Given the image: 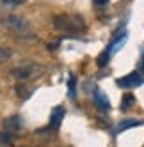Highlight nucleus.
<instances>
[{
  "label": "nucleus",
  "instance_id": "nucleus-1",
  "mask_svg": "<svg viewBox=\"0 0 144 147\" xmlns=\"http://www.w3.org/2000/svg\"><path fill=\"white\" fill-rule=\"evenodd\" d=\"M54 25L55 28L64 30V32H78L86 28V23L80 16H57L54 20Z\"/></svg>",
  "mask_w": 144,
  "mask_h": 147
},
{
  "label": "nucleus",
  "instance_id": "nucleus-2",
  "mask_svg": "<svg viewBox=\"0 0 144 147\" xmlns=\"http://www.w3.org/2000/svg\"><path fill=\"white\" fill-rule=\"evenodd\" d=\"M39 73H43V67L41 66H23V67H16L13 69V76L16 80H29V78H32V76H39Z\"/></svg>",
  "mask_w": 144,
  "mask_h": 147
},
{
  "label": "nucleus",
  "instance_id": "nucleus-3",
  "mask_svg": "<svg viewBox=\"0 0 144 147\" xmlns=\"http://www.w3.org/2000/svg\"><path fill=\"white\" fill-rule=\"evenodd\" d=\"M4 23H5V27L16 30V32H27V30L30 28V25H29L27 20H23L22 16H14V14L7 16V18L4 20Z\"/></svg>",
  "mask_w": 144,
  "mask_h": 147
},
{
  "label": "nucleus",
  "instance_id": "nucleus-4",
  "mask_svg": "<svg viewBox=\"0 0 144 147\" xmlns=\"http://www.w3.org/2000/svg\"><path fill=\"white\" fill-rule=\"evenodd\" d=\"M144 83V76L141 73H130L125 78H119L118 80V85L119 87H125V89H132V87H139Z\"/></svg>",
  "mask_w": 144,
  "mask_h": 147
},
{
  "label": "nucleus",
  "instance_id": "nucleus-5",
  "mask_svg": "<svg viewBox=\"0 0 144 147\" xmlns=\"http://www.w3.org/2000/svg\"><path fill=\"white\" fill-rule=\"evenodd\" d=\"M2 126H4L5 131L16 133L20 128H22V117H20V115H11V117H5L4 122H2Z\"/></svg>",
  "mask_w": 144,
  "mask_h": 147
},
{
  "label": "nucleus",
  "instance_id": "nucleus-6",
  "mask_svg": "<svg viewBox=\"0 0 144 147\" xmlns=\"http://www.w3.org/2000/svg\"><path fill=\"white\" fill-rule=\"evenodd\" d=\"M64 113H66V110H64L62 107H55V108L52 110V115H50V126L57 129L59 126H60V121H62Z\"/></svg>",
  "mask_w": 144,
  "mask_h": 147
},
{
  "label": "nucleus",
  "instance_id": "nucleus-7",
  "mask_svg": "<svg viewBox=\"0 0 144 147\" xmlns=\"http://www.w3.org/2000/svg\"><path fill=\"white\" fill-rule=\"evenodd\" d=\"M94 101H96V105H98V108H101V110H109V107H110L109 98H107L100 89L94 90Z\"/></svg>",
  "mask_w": 144,
  "mask_h": 147
},
{
  "label": "nucleus",
  "instance_id": "nucleus-8",
  "mask_svg": "<svg viewBox=\"0 0 144 147\" xmlns=\"http://www.w3.org/2000/svg\"><path fill=\"white\" fill-rule=\"evenodd\" d=\"M125 41H126V34H123L121 37H118L116 41H114V43H112L110 45V48H109V51H110V53H116V51L123 46V45H125Z\"/></svg>",
  "mask_w": 144,
  "mask_h": 147
},
{
  "label": "nucleus",
  "instance_id": "nucleus-9",
  "mask_svg": "<svg viewBox=\"0 0 144 147\" xmlns=\"http://www.w3.org/2000/svg\"><path fill=\"white\" fill-rule=\"evenodd\" d=\"M20 4H23V0H0V11L13 7V5H20Z\"/></svg>",
  "mask_w": 144,
  "mask_h": 147
},
{
  "label": "nucleus",
  "instance_id": "nucleus-10",
  "mask_svg": "<svg viewBox=\"0 0 144 147\" xmlns=\"http://www.w3.org/2000/svg\"><path fill=\"white\" fill-rule=\"evenodd\" d=\"M11 55H13V51L9 50L7 46H0V64H2V62H5Z\"/></svg>",
  "mask_w": 144,
  "mask_h": 147
},
{
  "label": "nucleus",
  "instance_id": "nucleus-11",
  "mask_svg": "<svg viewBox=\"0 0 144 147\" xmlns=\"http://www.w3.org/2000/svg\"><path fill=\"white\" fill-rule=\"evenodd\" d=\"M13 142V133H9V131H2L0 133V144H4V145H7V144H11Z\"/></svg>",
  "mask_w": 144,
  "mask_h": 147
},
{
  "label": "nucleus",
  "instance_id": "nucleus-12",
  "mask_svg": "<svg viewBox=\"0 0 144 147\" xmlns=\"http://www.w3.org/2000/svg\"><path fill=\"white\" fill-rule=\"evenodd\" d=\"M139 124H141L139 121H125V122H121V124H119L118 131H125V129H128V128H133V126H139Z\"/></svg>",
  "mask_w": 144,
  "mask_h": 147
},
{
  "label": "nucleus",
  "instance_id": "nucleus-13",
  "mask_svg": "<svg viewBox=\"0 0 144 147\" xmlns=\"http://www.w3.org/2000/svg\"><path fill=\"white\" fill-rule=\"evenodd\" d=\"M109 57H110V51L107 50V51H103L100 57H98V66L100 67H103V66H107V62H109Z\"/></svg>",
  "mask_w": 144,
  "mask_h": 147
},
{
  "label": "nucleus",
  "instance_id": "nucleus-14",
  "mask_svg": "<svg viewBox=\"0 0 144 147\" xmlns=\"http://www.w3.org/2000/svg\"><path fill=\"white\" fill-rule=\"evenodd\" d=\"M133 101H135V98H133L132 94H125V96H123V110H125V108H128V107H130V105H132Z\"/></svg>",
  "mask_w": 144,
  "mask_h": 147
},
{
  "label": "nucleus",
  "instance_id": "nucleus-15",
  "mask_svg": "<svg viewBox=\"0 0 144 147\" xmlns=\"http://www.w3.org/2000/svg\"><path fill=\"white\" fill-rule=\"evenodd\" d=\"M16 92H18V96H22V98H29L30 96V90H27V87H23V85H18Z\"/></svg>",
  "mask_w": 144,
  "mask_h": 147
},
{
  "label": "nucleus",
  "instance_id": "nucleus-16",
  "mask_svg": "<svg viewBox=\"0 0 144 147\" xmlns=\"http://www.w3.org/2000/svg\"><path fill=\"white\" fill-rule=\"evenodd\" d=\"M69 96H71V98L75 96V78H73V76L69 78Z\"/></svg>",
  "mask_w": 144,
  "mask_h": 147
},
{
  "label": "nucleus",
  "instance_id": "nucleus-17",
  "mask_svg": "<svg viewBox=\"0 0 144 147\" xmlns=\"http://www.w3.org/2000/svg\"><path fill=\"white\" fill-rule=\"evenodd\" d=\"M92 2H94L96 5H105V4H107V0H92Z\"/></svg>",
  "mask_w": 144,
  "mask_h": 147
},
{
  "label": "nucleus",
  "instance_id": "nucleus-18",
  "mask_svg": "<svg viewBox=\"0 0 144 147\" xmlns=\"http://www.w3.org/2000/svg\"><path fill=\"white\" fill-rule=\"evenodd\" d=\"M57 45H59V43H52V45H48V50H55V48H57Z\"/></svg>",
  "mask_w": 144,
  "mask_h": 147
}]
</instances>
